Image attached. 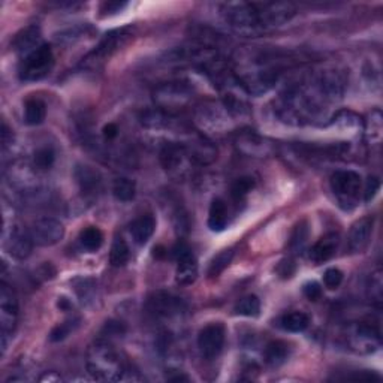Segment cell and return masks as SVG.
I'll return each mask as SVG.
<instances>
[{"instance_id":"1","label":"cell","mask_w":383,"mask_h":383,"mask_svg":"<svg viewBox=\"0 0 383 383\" xmlns=\"http://www.w3.org/2000/svg\"><path fill=\"white\" fill-rule=\"evenodd\" d=\"M329 104L331 101L322 92L313 75L309 81L286 88L277 97L274 111L282 122L302 126L320 119L327 113Z\"/></svg>"},{"instance_id":"2","label":"cell","mask_w":383,"mask_h":383,"mask_svg":"<svg viewBox=\"0 0 383 383\" xmlns=\"http://www.w3.org/2000/svg\"><path fill=\"white\" fill-rule=\"evenodd\" d=\"M288 56L276 51H252L238 57L235 78L250 95L267 93L277 83ZM289 62V60H288Z\"/></svg>"},{"instance_id":"3","label":"cell","mask_w":383,"mask_h":383,"mask_svg":"<svg viewBox=\"0 0 383 383\" xmlns=\"http://www.w3.org/2000/svg\"><path fill=\"white\" fill-rule=\"evenodd\" d=\"M87 370L102 382H117L124 379L129 366L110 341L97 340L87 350Z\"/></svg>"},{"instance_id":"4","label":"cell","mask_w":383,"mask_h":383,"mask_svg":"<svg viewBox=\"0 0 383 383\" xmlns=\"http://www.w3.org/2000/svg\"><path fill=\"white\" fill-rule=\"evenodd\" d=\"M222 15L225 23L232 32L240 36L256 38L265 33L258 8L250 2H228L222 5Z\"/></svg>"},{"instance_id":"5","label":"cell","mask_w":383,"mask_h":383,"mask_svg":"<svg viewBox=\"0 0 383 383\" xmlns=\"http://www.w3.org/2000/svg\"><path fill=\"white\" fill-rule=\"evenodd\" d=\"M193 99V88L189 83L184 81H171L157 85L153 90V102L166 114H175L186 106H189Z\"/></svg>"},{"instance_id":"6","label":"cell","mask_w":383,"mask_h":383,"mask_svg":"<svg viewBox=\"0 0 383 383\" xmlns=\"http://www.w3.org/2000/svg\"><path fill=\"white\" fill-rule=\"evenodd\" d=\"M131 38L132 28L129 27L115 28V31L108 32L101 39V42L97 44L95 50L83 58L81 66L88 67V70H97V67H101L108 58L113 57L119 50H122V48L129 42Z\"/></svg>"},{"instance_id":"7","label":"cell","mask_w":383,"mask_h":383,"mask_svg":"<svg viewBox=\"0 0 383 383\" xmlns=\"http://www.w3.org/2000/svg\"><path fill=\"white\" fill-rule=\"evenodd\" d=\"M54 67V54L50 45L42 44L35 51L23 58L19 65V78L23 81L32 83L45 78Z\"/></svg>"},{"instance_id":"8","label":"cell","mask_w":383,"mask_h":383,"mask_svg":"<svg viewBox=\"0 0 383 383\" xmlns=\"http://www.w3.org/2000/svg\"><path fill=\"white\" fill-rule=\"evenodd\" d=\"M331 189L345 210H350L357 205L359 189H361V175L355 171H336L331 175Z\"/></svg>"},{"instance_id":"9","label":"cell","mask_w":383,"mask_h":383,"mask_svg":"<svg viewBox=\"0 0 383 383\" xmlns=\"http://www.w3.org/2000/svg\"><path fill=\"white\" fill-rule=\"evenodd\" d=\"M18 320V301L13 288L2 282L0 284V328H2V350H6L8 337L11 336Z\"/></svg>"},{"instance_id":"10","label":"cell","mask_w":383,"mask_h":383,"mask_svg":"<svg viewBox=\"0 0 383 383\" xmlns=\"http://www.w3.org/2000/svg\"><path fill=\"white\" fill-rule=\"evenodd\" d=\"M254 5L258 8L265 31L283 26L284 23L291 22L293 15L297 14L295 5L291 2H261Z\"/></svg>"},{"instance_id":"11","label":"cell","mask_w":383,"mask_h":383,"mask_svg":"<svg viewBox=\"0 0 383 383\" xmlns=\"http://www.w3.org/2000/svg\"><path fill=\"white\" fill-rule=\"evenodd\" d=\"M174 254L177 259L175 280L181 286H189L198 279V262L193 253L184 243H179L174 247Z\"/></svg>"},{"instance_id":"12","label":"cell","mask_w":383,"mask_h":383,"mask_svg":"<svg viewBox=\"0 0 383 383\" xmlns=\"http://www.w3.org/2000/svg\"><path fill=\"white\" fill-rule=\"evenodd\" d=\"M31 235L33 243L41 247H50L60 243L65 237L63 225L53 218H42L33 222L31 228Z\"/></svg>"},{"instance_id":"13","label":"cell","mask_w":383,"mask_h":383,"mask_svg":"<svg viewBox=\"0 0 383 383\" xmlns=\"http://www.w3.org/2000/svg\"><path fill=\"white\" fill-rule=\"evenodd\" d=\"M33 238L31 231H26L19 225H14L8 232L5 231V249L14 259L24 261L31 256L33 249Z\"/></svg>"},{"instance_id":"14","label":"cell","mask_w":383,"mask_h":383,"mask_svg":"<svg viewBox=\"0 0 383 383\" xmlns=\"http://www.w3.org/2000/svg\"><path fill=\"white\" fill-rule=\"evenodd\" d=\"M234 142L237 150L245 156L267 157L274 152L272 142L254 131H240L235 135Z\"/></svg>"},{"instance_id":"15","label":"cell","mask_w":383,"mask_h":383,"mask_svg":"<svg viewBox=\"0 0 383 383\" xmlns=\"http://www.w3.org/2000/svg\"><path fill=\"white\" fill-rule=\"evenodd\" d=\"M225 345V328L220 323H210L204 327L198 336V348L202 358L215 359L223 349Z\"/></svg>"},{"instance_id":"16","label":"cell","mask_w":383,"mask_h":383,"mask_svg":"<svg viewBox=\"0 0 383 383\" xmlns=\"http://www.w3.org/2000/svg\"><path fill=\"white\" fill-rule=\"evenodd\" d=\"M228 117L229 114L225 110V106H219L210 102L196 111V123L205 131L222 133V131L228 127Z\"/></svg>"},{"instance_id":"17","label":"cell","mask_w":383,"mask_h":383,"mask_svg":"<svg viewBox=\"0 0 383 383\" xmlns=\"http://www.w3.org/2000/svg\"><path fill=\"white\" fill-rule=\"evenodd\" d=\"M349 341L350 346L358 352H375L380 346V332L370 323H358L357 327L352 328Z\"/></svg>"},{"instance_id":"18","label":"cell","mask_w":383,"mask_h":383,"mask_svg":"<svg viewBox=\"0 0 383 383\" xmlns=\"http://www.w3.org/2000/svg\"><path fill=\"white\" fill-rule=\"evenodd\" d=\"M373 223L375 220H373L371 215H367V218H362L352 225L348 238V247L352 253H362L368 247L373 234Z\"/></svg>"},{"instance_id":"19","label":"cell","mask_w":383,"mask_h":383,"mask_svg":"<svg viewBox=\"0 0 383 383\" xmlns=\"http://www.w3.org/2000/svg\"><path fill=\"white\" fill-rule=\"evenodd\" d=\"M159 159L163 170L172 174L183 170L186 161L192 162L188 152H186V147L183 144H175V142H168L162 147Z\"/></svg>"},{"instance_id":"20","label":"cell","mask_w":383,"mask_h":383,"mask_svg":"<svg viewBox=\"0 0 383 383\" xmlns=\"http://www.w3.org/2000/svg\"><path fill=\"white\" fill-rule=\"evenodd\" d=\"M183 145L186 147V152H188L192 162L196 165H210L218 157V149H215L214 144L202 138V136L193 138L192 141Z\"/></svg>"},{"instance_id":"21","label":"cell","mask_w":383,"mask_h":383,"mask_svg":"<svg viewBox=\"0 0 383 383\" xmlns=\"http://www.w3.org/2000/svg\"><path fill=\"white\" fill-rule=\"evenodd\" d=\"M339 243L340 235L337 232H329L327 235H323V237L314 243V245L310 249V259L316 265L329 261L334 254H336Z\"/></svg>"},{"instance_id":"22","label":"cell","mask_w":383,"mask_h":383,"mask_svg":"<svg viewBox=\"0 0 383 383\" xmlns=\"http://www.w3.org/2000/svg\"><path fill=\"white\" fill-rule=\"evenodd\" d=\"M41 31H39L38 26H28L23 28L22 32H18L14 38L13 48L18 54L28 56L36 48L41 47Z\"/></svg>"},{"instance_id":"23","label":"cell","mask_w":383,"mask_h":383,"mask_svg":"<svg viewBox=\"0 0 383 383\" xmlns=\"http://www.w3.org/2000/svg\"><path fill=\"white\" fill-rule=\"evenodd\" d=\"M149 310L154 316L171 318L181 310V301L168 295V293L157 292L149 300Z\"/></svg>"},{"instance_id":"24","label":"cell","mask_w":383,"mask_h":383,"mask_svg":"<svg viewBox=\"0 0 383 383\" xmlns=\"http://www.w3.org/2000/svg\"><path fill=\"white\" fill-rule=\"evenodd\" d=\"M75 179L80 190L85 195H95L101 190V175L87 165H78L75 170Z\"/></svg>"},{"instance_id":"25","label":"cell","mask_w":383,"mask_h":383,"mask_svg":"<svg viewBox=\"0 0 383 383\" xmlns=\"http://www.w3.org/2000/svg\"><path fill=\"white\" fill-rule=\"evenodd\" d=\"M154 229H156V220L152 214L141 215V218L131 223V228H129L133 241L140 245H144L153 237Z\"/></svg>"},{"instance_id":"26","label":"cell","mask_w":383,"mask_h":383,"mask_svg":"<svg viewBox=\"0 0 383 383\" xmlns=\"http://www.w3.org/2000/svg\"><path fill=\"white\" fill-rule=\"evenodd\" d=\"M289 358V346L284 341H271L263 350V359L272 368L283 366Z\"/></svg>"},{"instance_id":"27","label":"cell","mask_w":383,"mask_h":383,"mask_svg":"<svg viewBox=\"0 0 383 383\" xmlns=\"http://www.w3.org/2000/svg\"><path fill=\"white\" fill-rule=\"evenodd\" d=\"M228 227V207L223 199H214L209 211V228L214 232H222Z\"/></svg>"},{"instance_id":"28","label":"cell","mask_w":383,"mask_h":383,"mask_svg":"<svg viewBox=\"0 0 383 383\" xmlns=\"http://www.w3.org/2000/svg\"><path fill=\"white\" fill-rule=\"evenodd\" d=\"M47 117V106L41 99H28L24 105V122L28 126L44 123Z\"/></svg>"},{"instance_id":"29","label":"cell","mask_w":383,"mask_h":383,"mask_svg":"<svg viewBox=\"0 0 383 383\" xmlns=\"http://www.w3.org/2000/svg\"><path fill=\"white\" fill-rule=\"evenodd\" d=\"M310 319L306 313L302 311H291L286 313L280 319V327L288 332H302L309 328Z\"/></svg>"},{"instance_id":"30","label":"cell","mask_w":383,"mask_h":383,"mask_svg":"<svg viewBox=\"0 0 383 383\" xmlns=\"http://www.w3.org/2000/svg\"><path fill=\"white\" fill-rule=\"evenodd\" d=\"M136 186L132 180L126 179V177H120L113 184V195L117 201L120 202H129L135 198Z\"/></svg>"},{"instance_id":"31","label":"cell","mask_w":383,"mask_h":383,"mask_svg":"<svg viewBox=\"0 0 383 383\" xmlns=\"http://www.w3.org/2000/svg\"><path fill=\"white\" fill-rule=\"evenodd\" d=\"M80 243L87 252H96L101 249V245L104 243V234L99 228L88 227L81 231Z\"/></svg>"},{"instance_id":"32","label":"cell","mask_w":383,"mask_h":383,"mask_svg":"<svg viewBox=\"0 0 383 383\" xmlns=\"http://www.w3.org/2000/svg\"><path fill=\"white\" fill-rule=\"evenodd\" d=\"M367 295L371 302H375L377 307L382 306L383 301V280H382V270L377 268L370 274L367 283Z\"/></svg>"},{"instance_id":"33","label":"cell","mask_w":383,"mask_h":383,"mask_svg":"<svg viewBox=\"0 0 383 383\" xmlns=\"http://www.w3.org/2000/svg\"><path fill=\"white\" fill-rule=\"evenodd\" d=\"M129 258H131V252H129V247H127L126 241L122 237H117L111 245V252H110L111 265L115 268H120L127 263Z\"/></svg>"},{"instance_id":"34","label":"cell","mask_w":383,"mask_h":383,"mask_svg":"<svg viewBox=\"0 0 383 383\" xmlns=\"http://www.w3.org/2000/svg\"><path fill=\"white\" fill-rule=\"evenodd\" d=\"M234 311L240 314V316L256 318L259 316V311H261V301L256 295H247L237 302Z\"/></svg>"},{"instance_id":"35","label":"cell","mask_w":383,"mask_h":383,"mask_svg":"<svg viewBox=\"0 0 383 383\" xmlns=\"http://www.w3.org/2000/svg\"><path fill=\"white\" fill-rule=\"evenodd\" d=\"M234 253L235 252L232 249H227V250H222L220 253L215 254V256L213 258V261L210 262L209 276L210 277L220 276V274L229 267V263H231V261L234 258Z\"/></svg>"},{"instance_id":"36","label":"cell","mask_w":383,"mask_h":383,"mask_svg":"<svg viewBox=\"0 0 383 383\" xmlns=\"http://www.w3.org/2000/svg\"><path fill=\"white\" fill-rule=\"evenodd\" d=\"M307 240H309V227L306 222H301L297 225L295 229H293V234L289 241V249L293 253H301L304 247H306Z\"/></svg>"},{"instance_id":"37","label":"cell","mask_w":383,"mask_h":383,"mask_svg":"<svg viewBox=\"0 0 383 383\" xmlns=\"http://www.w3.org/2000/svg\"><path fill=\"white\" fill-rule=\"evenodd\" d=\"M253 188H254L253 179H250V177H241V179L234 181L231 188V196L235 201H241L252 192Z\"/></svg>"},{"instance_id":"38","label":"cell","mask_w":383,"mask_h":383,"mask_svg":"<svg viewBox=\"0 0 383 383\" xmlns=\"http://www.w3.org/2000/svg\"><path fill=\"white\" fill-rule=\"evenodd\" d=\"M54 161H56V153L51 147H42V149L35 152L33 162L36 168L39 170H44V171L50 170L54 165Z\"/></svg>"},{"instance_id":"39","label":"cell","mask_w":383,"mask_h":383,"mask_svg":"<svg viewBox=\"0 0 383 383\" xmlns=\"http://www.w3.org/2000/svg\"><path fill=\"white\" fill-rule=\"evenodd\" d=\"M80 320L78 319H74V320H66L63 323H60V325H57L56 328H53V331L50 332V340L51 341H62L65 340L67 336H71V332H74L78 325Z\"/></svg>"},{"instance_id":"40","label":"cell","mask_w":383,"mask_h":383,"mask_svg":"<svg viewBox=\"0 0 383 383\" xmlns=\"http://www.w3.org/2000/svg\"><path fill=\"white\" fill-rule=\"evenodd\" d=\"M343 282V272L339 268H328L323 274V283L331 291L339 289Z\"/></svg>"},{"instance_id":"41","label":"cell","mask_w":383,"mask_h":383,"mask_svg":"<svg viewBox=\"0 0 383 383\" xmlns=\"http://www.w3.org/2000/svg\"><path fill=\"white\" fill-rule=\"evenodd\" d=\"M370 126H371V142H379L382 138V114L379 110H375L371 113V119H370Z\"/></svg>"},{"instance_id":"42","label":"cell","mask_w":383,"mask_h":383,"mask_svg":"<svg viewBox=\"0 0 383 383\" xmlns=\"http://www.w3.org/2000/svg\"><path fill=\"white\" fill-rule=\"evenodd\" d=\"M302 292L309 301H318L322 297V288L318 282H309L304 284Z\"/></svg>"},{"instance_id":"43","label":"cell","mask_w":383,"mask_h":383,"mask_svg":"<svg viewBox=\"0 0 383 383\" xmlns=\"http://www.w3.org/2000/svg\"><path fill=\"white\" fill-rule=\"evenodd\" d=\"M380 189V181L376 179V177H370L366 184V190H364V199L370 202L373 198H375L376 193Z\"/></svg>"},{"instance_id":"44","label":"cell","mask_w":383,"mask_h":383,"mask_svg":"<svg viewBox=\"0 0 383 383\" xmlns=\"http://www.w3.org/2000/svg\"><path fill=\"white\" fill-rule=\"evenodd\" d=\"M277 271H279L282 279H289V277H292L293 271H295V263H293L291 259H284L280 262Z\"/></svg>"},{"instance_id":"45","label":"cell","mask_w":383,"mask_h":383,"mask_svg":"<svg viewBox=\"0 0 383 383\" xmlns=\"http://www.w3.org/2000/svg\"><path fill=\"white\" fill-rule=\"evenodd\" d=\"M104 138L108 140V141H113L117 135H119V127H117V124L114 123H108L105 127H104Z\"/></svg>"},{"instance_id":"46","label":"cell","mask_w":383,"mask_h":383,"mask_svg":"<svg viewBox=\"0 0 383 383\" xmlns=\"http://www.w3.org/2000/svg\"><path fill=\"white\" fill-rule=\"evenodd\" d=\"M126 3H120V2H110V3H105L104 5V9L102 11L106 13V14H111V13H120V9L124 8Z\"/></svg>"},{"instance_id":"47","label":"cell","mask_w":383,"mask_h":383,"mask_svg":"<svg viewBox=\"0 0 383 383\" xmlns=\"http://www.w3.org/2000/svg\"><path fill=\"white\" fill-rule=\"evenodd\" d=\"M2 144H3V149H6L9 144H13V132L9 131L6 123H3L2 126Z\"/></svg>"}]
</instances>
